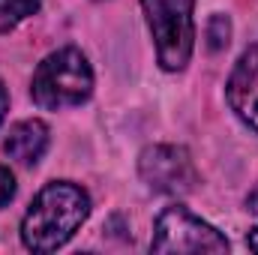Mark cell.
Listing matches in <instances>:
<instances>
[{"instance_id":"1","label":"cell","mask_w":258,"mask_h":255,"mask_svg":"<svg viewBox=\"0 0 258 255\" xmlns=\"http://www.w3.org/2000/svg\"><path fill=\"white\" fill-rule=\"evenodd\" d=\"M90 213L87 192L69 180H54L33 198L21 222V240L30 252H54L81 228Z\"/></svg>"},{"instance_id":"2","label":"cell","mask_w":258,"mask_h":255,"mask_svg":"<svg viewBox=\"0 0 258 255\" xmlns=\"http://www.w3.org/2000/svg\"><path fill=\"white\" fill-rule=\"evenodd\" d=\"M93 93V69L78 48H60L48 54L33 72L30 96L45 111L75 108Z\"/></svg>"},{"instance_id":"3","label":"cell","mask_w":258,"mask_h":255,"mask_svg":"<svg viewBox=\"0 0 258 255\" xmlns=\"http://www.w3.org/2000/svg\"><path fill=\"white\" fill-rule=\"evenodd\" d=\"M150 33L156 39L159 66L177 72L189 63L195 45L192 6L195 0H141Z\"/></svg>"},{"instance_id":"4","label":"cell","mask_w":258,"mask_h":255,"mask_svg":"<svg viewBox=\"0 0 258 255\" xmlns=\"http://www.w3.org/2000/svg\"><path fill=\"white\" fill-rule=\"evenodd\" d=\"M150 252H228V240L183 204H171L156 216Z\"/></svg>"},{"instance_id":"5","label":"cell","mask_w":258,"mask_h":255,"mask_svg":"<svg viewBox=\"0 0 258 255\" xmlns=\"http://www.w3.org/2000/svg\"><path fill=\"white\" fill-rule=\"evenodd\" d=\"M138 174L150 189L162 195H186L198 183V171L189 150L177 144H153L141 150Z\"/></svg>"},{"instance_id":"6","label":"cell","mask_w":258,"mask_h":255,"mask_svg":"<svg viewBox=\"0 0 258 255\" xmlns=\"http://www.w3.org/2000/svg\"><path fill=\"white\" fill-rule=\"evenodd\" d=\"M228 105L231 111L258 132V45L246 48L228 78Z\"/></svg>"},{"instance_id":"7","label":"cell","mask_w":258,"mask_h":255,"mask_svg":"<svg viewBox=\"0 0 258 255\" xmlns=\"http://www.w3.org/2000/svg\"><path fill=\"white\" fill-rule=\"evenodd\" d=\"M48 147V126L42 120H21L9 129L3 150L9 153V159L21 162V165H33L39 162V156Z\"/></svg>"},{"instance_id":"8","label":"cell","mask_w":258,"mask_h":255,"mask_svg":"<svg viewBox=\"0 0 258 255\" xmlns=\"http://www.w3.org/2000/svg\"><path fill=\"white\" fill-rule=\"evenodd\" d=\"M42 0H0V33L12 30L18 21L30 18Z\"/></svg>"},{"instance_id":"9","label":"cell","mask_w":258,"mask_h":255,"mask_svg":"<svg viewBox=\"0 0 258 255\" xmlns=\"http://www.w3.org/2000/svg\"><path fill=\"white\" fill-rule=\"evenodd\" d=\"M228 36H231V21L225 15H213L207 21V48L210 51H222L228 45Z\"/></svg>"},{"instance_id":"10","label":"cell","mask_w":258,"mask_h":255,"mask_svg":"<svg viewBox=\"0 0 258 255\" xmlns=\"http://www.w3.org/2000/svg\"><path fill=\"white\" fill-rule=\"evenodd\" d=\"M15 195V177L6 165H0V207H6Z\"/></svg>"},{"instance_id":"11","label":"cell","mask_w":258,"mask_h":255,"mask_svg":"<svg viewBox=\"0 0 258 255\" xmlns=\"http://www.w3.org/2000/svg\"><path fill=\"white\" fill-rule=\"evenodd\" d=\"M246 207H249V210H252V213L258 216V186L249 192V195H246Z\"/></svg>"},{"instance_id":"12","label":"cell","mask_w":258,"mask_h":255,"mask_svg":"<svg viewBox=\"0 0 258 255\" xmlns=\"http://www.w3.org/2000/svg\"><path fill=\"white\" fill-rule=\"evenodd\" d=\"M6 105H9V96H6V87L0 81V123H3V114H6Z\"/></svg>"},{"instance_id":"13","label":"cell","mask_w":258,"mask_h":255,"mask_svg":"<svg viewBox=\"0 0 258 255\" xmlns=\"http://www.w3.org/2000/svg\"><path fill=\"white\" fill-rule=\"evenodd\" d=\"M246 246H249L252 252H258V228H252V231H249V237H246Z\"/></svg>"}]
</instances>
